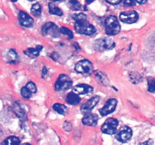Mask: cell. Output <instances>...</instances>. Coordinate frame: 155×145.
Instances as JSON below:
<instances>
[{
	"label": "cell",
	"mask_w": 155,
	"mask_h": 145,
	"mask_svg": "<svg viewBox=\"0 0 155 145\" xmlns=\"http://www.w3.org/2000/svg\"><path fill=\"white\" fill-rule=\"evenodd\" d=\"M86 18V15L83 13L73 15V18L75 21L74 29L80 34L90 36L95 33V28L87 21Z\"/></svg>",
	"instance_id": "obj_1"
},
{
	"label": "cell",
	"mask_w": 155,
	"mask_h": 145,
	"mask_svg": "<svg viewBox=\"0 0 155 145\" xmlns=\"http://www.w3.org/2000/svg\"><path fill=\"white\" fill-rule=\"evenodd\" d=\"M104 27H105L106 33L108 36H114V35L118 34L121 29L120 24L117 18L113 15H110L106 18Z\"/></svg>",
	"instance_id": "obj_2"
},
{
	"label": "cell",
	"mask_w": 155,
	"mask_h": 145,
	"mask_svg": "<svg viewBox=\"0 0 155 145\" xmlns=\"http://www.w3.org/2000/svg\"><path fill=\"white\" fill-rule=\"evenodd\" d=\"M73 82L68 76L61 74L54 84V89L57 92H64L72 87Z\"/></svg>",
	"instance_id": "obj_3"
},
{
	"label": "cell",
	"mask_w": 155,
	"mask_h": 145,
	"mask_svg": "<svg viewBox=\"0 0 155 145\" xmlns=\"http://www.w3.org/2000/svg\"><path fill=\"white\" fill-rule=\"evenodd\" d=\"M115 42L111 38H103V39H97L94 43V48L96 51H103L106 50L112 49L114 48Z\"/></svg>",
	"instance_id": "obj_4"
},
{
	"label": "cell",
	"mask_w": 155,
	"mask_h": 145,
	"mask_svg": "<svg viewBox=\"0 0 155 145\" xmlns=\"http://www.w3.org/2000/svg\"><path fill=\"white\" fill-rule=\"evenodd\" d=\"M118 120L114 118L107 119L101 126V131L106 134H114L117 133L118 126Z\"/></svg>",
	"instance_id": "obj_5"
},
{
	"label": "cell",
	"mask_w": 155,
	"mask_h": 145,
	"mask_svg": "<svg viewBox=\"0 0 155 145\" xmlns=\"http://www.w3.org/2000/svg\"><path fill=\"white\" fill-rule=\"evenodd\" d=\"M120 19L122 22L131 24L137 22L139 19V14L136 11H124L120 14Z\"/></svg>",
	"instance_id": "obj_6"
},
{
	"label": "cell",
	"mask_w": 155,
	"mask_h": 145,
	"mask_svg": "<svg viewBox=\"0 0 155 145\" xmlns=\"http://www.w3.org/2000/svg\"><path fill=\"white\" fill-rule=\"evenodd\" d=\"M133 136V131L128 126H124L116 133V138L122 143H126L131 139Z\"/></svg>",
	"instance_id": "obj_7"
},
{
	"label": "cell",
	"mask_w": 155,
	"mask_h": 145,
	"mask_svg": "<svg viewBox=\"0 0 155 145\" xmlns=\"http://www.w3.org/2000/svg\"><path fill=\"white\" fill-rule=\"evenodd\" d=\"M93 69L92 63L89 60H82L79 61L75 66V70L81 74H88Z\"/></svg>",
	"instance_id": "obj_8"
},
{
	"label": "cell",
	"mask_w": 155,
	"mask_h": 145,
	"mask_svg": "<svg viewBox=\"0 0 155 145\" xmlns=\"http://www.w3.org/2000/svg\"><path fill=\"white\" fill-rule=\"evenodd\" d=\"M42 33L45 36L51 35L53 37H58L59 36V33H61V30L55 24L51 22H48L42 26Z\"/></svg>",
	"instance_id": "obj_9"
},
{
	"label": "cell",
	"mask_w": 155,
	"mask_h": 145,
	"mask_svg": "<svg viewBox=\"0 0 155 145\" xmlns=\"http://www.w3.org/2000/svg\"><path fill=\"white\" fill-rule=\"evenodd\" d=\"M117 104V101L115 98H110L108 101H107L104 107L100 109V114L102 116H105L110 113H112L116 109Z\"/></svg>",
	"instance_id": "obj_10"
},
{
	"label": "cell",
	"mask_w": 155,
	"mask_h": 145,
	"mask_svg": "<svg viewBox=\"0 0 155 145\" xmlns=\"http://www.w3.org/2000/svg\"><path fill=\"white\" fill-rule=\"evenodd\" d=\"M18 21H19L20 24L22 26L26 27H30L33 25V18L30 16L27 13H26L25 11H21L19 12V14H18Z\"/></svg>",
	"instance_id": "obj_11"
},
{
	"label": "cell",
	"mask_w": 155,
	"mask_h": 145,
	"mask_svg": "<svg viewBox=\"0 0 155 145\" xmlns=\"http://www.w3.org/2000/svg\"><path fill=\"white\" fill-rule=\"evenodd\" d=\"M100 101V97L99 96H94L92 98H90L89 100H88L84 104H83L81 107V111L83 113H89L90 112L95 106L97 105V104L98 103V101Z\"/></svg>",
	"instance_id": "obj_12"
},
{
	"label": "cell",
	"mask_w": 155,
	"mask_h": 145,
	"mask_svg": "<svg viewBox=\"0 0 155 145\" xmlns=\"http://www.w3.org/2000/svg\"><path fill=\"white\" fill-rule=\"evenodd\" d=\"M98 120V116L94 113H89L83 116L82 119V122L83 125L88 126H95L97 125Z\"/></svg>",
	"instance_id": "obj_13"
},
{
	"label": "cell",
	"mask_w": 155,
	"mask_h": 145,
	"mask_svg": "<svg viewBox=\"0 0 155 145\" xmlns=\"http://www.w3.org/2000/svg\"><path fill=\"white\" fill-rule=\"evenodd\" d=\"M93 91V87L87 84H79L74 87V92L78 95H86Z\"/></svg>",
	"instance_id": "obj_14"
},
{
	"label": "cell",
	"mask_w": 155,
	"mask_h": 145,
	"mask_svg": "<svg viewBox=\"0 0 155 145\" xmlns=\"http://www.w3.org/2000/svg\"><path fill=\"white\" fill-rule=\"evenodd\" d=\"M81 101V98L79 96V95L76 92H70L66 98V101L71 105H77Z\"/></svg>",
	"instance_id": "obj_15"
},
{
	"label": "cell",
	"mask_w": 155,
	"mask_h": 145,
	"mask_svg": "<svg viewBox=\"0 0 155 145\" xmlns=\"http://www.w3.org/2000/svg\"><path fill=\"white\" fill-rule=\"evenodd\" d=\"M43 47L41 46V45H38L36 48H29L27 49H26L25 51H24V54L26 55H27L28 57H36L37 56H39V53L42 51Z\"/></svg>",
	"instance_id": "obj_16"
},
{
	"label": "cell",
	"mask_w": 155,
	"mask_h": 145,
	"mask_svg": "<svg viewBox=\"0 0 155 145\" xmlns=\"http://www.w3.org/2000/svg\"><path fill=\"white\" fill-rule=\"evenodd\" d=\"M53 109L54 111L61 115H65L68 112V108L66 106L61 104H58V103H56L53 105Z\"/></svg>",
	"instance_id": "obj_17"
},
{
	"label": "cell",
	"mask_w": 155,
	"mask_h": 145,
	"mask_svg": "<svg viewBox=\"0 0 155 145\" xmlns=\"http://www.w3.org/2000/svg\"><path fill=\"white\" fill-rule=\"evenodd\" d=\"M48 9L51 14L58 15V16H62L63 15V11L61 8H59L58 6L54 5L53 3H49L48 4Z\"/></svg>",
	"instance_id": "obj_18"
},
{
	"label": "cell",
	"mask_w": 155,
	"mask_h": 145,
	"mask_svg": "<svg viewBox=\"0 0 155 145\" xmlns=\"http://www.w3.org/2000/svg\"><path fill=\"white\" fill-rule=\"evenodd\" d=\"M42 13V8L41 5L39 3H35L34 5H33L31 8V14L36 18H38L41 15Z\"/></svg>",
	"instance_id": "obj_19"
},
{
	"label": "cell",
	"mask_w": 155,
	"mask_h": 145,
	"mask_svg": "<svg viewBox=\"0 0 155 145\" xmlns=\"http://www.w3.org/2000/svg\"><path fill=\"white\" fill-rule=\"evenodd\" d=\"M3 143L8 145L19 144V143H21V140H20V139L18 137H15V136H10V137H8L4 140Z\"/></svg>",
	"instance_id": "obj_20"
},
{
	"label": "cell",
	"mask_w": 155,
	"mask_h": 145,
	"mask_svg": "<svg viewBox=\"0 0 155 145\" xmlns=\"http://www.w3.org/2000/svg\"><path fill=\"white\" fill-rule=\"evenodd\" d=\"M68 5L71 10L75 11L80 10L81 8V4L77 0H71L68 3Z\"/></svg>",
	"instance_id": "obj_21"
},
{
	"label": "cell",
	"mask_w": 155,
	"mask_h": 145,
	"mask_svg": "<svg viewBox=\"0 0 155 145\" xmlns=\"http://www.w3.org/2000/svg\"><path fill=\"white\" fill-rule=\"evenodd\" d=\"M148 90L149 92H155V78H149L148 79Z\"/></svg>",
	"instance_id": "obj_22"
},
{
	"label": "cell",
	"mask_w": 155,
	"mask_h": 145,
	"mask_svg": "<svg viewBox=\"0 0 155 145\" xmlns=\"http://www.w3.org/2000/svg\"><path fill=\"white\" fill-rule=\"evenodd\" d=\"M61 33H63L64 35H67V36H68V39H71L74 37V34H73V32L70 30L69 28L65 27H62L60 28Z\"/></svg>",
	"instance_id": "obj_23"
},
{
	"label": "cell",
	"mask_w": 155,
	"mask_h": 145,
	"mask_svg": "<svg viewBox=\"0 0 155 145\" xmlns=\"http://www.w3.org/2000/svg\"><path fill=\"white\" fill-rule=\"evenodd\" d=\"M21 95H22L24 98H27V99L31 98L32 95H33V93H32V92H30V91L29 90L26 86H24V87H23L22 89H21Z\"/></svg>",
	"instance_id": "obj_24"
},
{
	"label": "cell",
	"mask_w": 155,
	"mask_h": 145,
	"mask_svg": "<svg viewBox=\"0 0 155 145\" xmlns=\"http://www.w3.org/2000/svg\"><path fill=\"white\" fill-rule=\"evenodd\" d=\"M26 87H27L33 94L36 93V92H37V88H36V85L33 82H30L27 83V84L26 85Z\"/></svg>",
	"instance_id": "obj_25"
},
{
	"label": "cell",
	"mask_w": 155,
	"mask_h": 145,
	"mask_svg": "<svg viewBox=\"0 0 155 145\" xmlns=\"http://www.w3.org/2000/svg\"><path fill=\"white\" fill-rule=\"evenodd\" d=\"M136 2H136V0H124V5L130 7V6L135 5Z\"/></svg>",
	"instance_id": "obj_26"
},
{
	"label": "cell",
	"mask_w": 155,
	"mask_h": 145,
	"mask_svg": "<svg viewBox=\"0 0 155 145\" xmlns=\"http://www.w3.org/2000/svg\"><path fill=\"white\" fill-rule=\"evenodd\" d=\"M8 56L10 57L11 60H15L17 59V54L14 50H10L8 53Z\"/></svg>",
	"instance_id": "obj_27"
},
{
	"label": "cell",
	"mask_w": 155,
	"mask_h": 145,
	"mask_svg": "<svg viewBox=\"0 0 155 145\" xmlns=\"http://www.w3.org/2000/svg\"><path fill=\"white\" fill-rule=\"evenodd\" d=\"M107 3L111 5H118L122 2V0H106Z\"/></svg>",
	"instance_id": "obj_28"
},
{
	"label": "cell",
	"mask_w": 155,
	"mask_h": 145,
	"mask_svg": "<svg viewBox=\"0 0 155 145\" xmlns=\"http://www.w3.org/2000/svg\"><path fill=\"white\" fill-rule=\"evenodd\" d=\"M147 1L148 0H136L137 3H139V4H145Z\"/></svg>",
	"instance_id": "obj_29"
},
{
	"label": "cell",
	"mask_w": 155,
	"mask_h": 145,
	"mask_svg": "<svg viewBox=\"0 0 155 145\" xmlns=\"http://www.w3.org/2000/svg\"><path fill=\"white\" fill-rule=\"evenodd\" d=\"M94 1H95V0H86V2L87 4H91V3L93 2Z\"/></svg>",
	"instance_id": "obj_30"
},
{
	"label": "cell",
	"mask_w": 155,
	"mask_h": 145,
	"mask_svg": "<svg viewBox=\"0 0 155 145\" xmlns=\"http://www.w3.org/2000/svg\"><path fill=\"white\" fill-rule=\"evenodd\" d=\"M52 2H61V1H63V0H51Z\"/></svg>",
	"instance_id": "obj_31"
},
{
	"label": "cell",
	"mask_w": 155,
	"mask_h": 145,
	"mask_svg": "<svg viewBox=\"0 0 155 145\" xmlns=\"http://www.w3.org/2000/svg\"><path fill=\"white\" fill-rule=\"evenodd\" d=\"M12 2H17V1H18V0H12Z\"/></svg>",
	"instance_id": "obj_32"
},
{
	"label": "cell",
	"mask_w": 155,
	"mask_h": 145,
	"mask_svg": "<svg viewBox=\"0 0 155 145\" xmlns=\"http://www.w3.org/2000/svg\"><path fill=\"white\" fill-rule=\"evenodd\" d=\"M28 1H30V2H33V1H35V0H28Z\"/></svg>",
	"instance_id": "obj_33"
}]
</instances>
